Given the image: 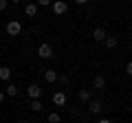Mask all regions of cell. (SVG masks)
I'll list each match as a JSON object with an SVG mask.
<instances>
[{
	"label": "cell",
	"instance_id": "1",
	"mask_svg": "<svg viewBox=\"0 0 132 123\" xmlns=\"http://www.w3.org/2000/svg\"><path fill=\"white\" fill-rule=\"evenodd\" d=\"M7 33H9V35H20V33H22V24H20L18 20L7 22Z\"/></svg>",
	"mask_w": 132,
	"mask_h": 123
},
{
	"label": "cell",
	"instance_id": "2",
	"mask_svg": "<svg viewBox=\"0 0 132 123\" xmlns=\"http://www.w3.org/2000/svg\"><path fill=\"white\" fill-rule=\"evenodd\" d=\"M38 55L42 57V59H48V57L53 55V48L48 46L46 42H44V44H40V46H38Z\"/></svg>",
	"mask_w": 132,
	"mask_h": 123
},
{
	"label": "cell",
	"instance_id": "3",
	"mask_svg": "<svg viewBox=\"0 0 132 123\" xmlns=\"http://www.w3.org/2000/svg\"><path fill=\"white\" fill-rule=\"evenodd\" d=\"M27 95H29V99H40V95H42V88H40L38 84H31L27 88Z\"/></svg>",
	"mask_w": 132,
	"mask_h": 123
},
{
	"label": "cell",
	"instance_id": "4",
	"mask_svg": "<svg viewBox=\"0 0 132 123\" xmlns=\"http://www.w3.org/2000/svg\"><path fill=\"white\" fill-rule=\"evenodd\" d=\"M53 11H55V15H62V13L68 11V5H66L64 0H55V2H53Z\"/></svg>",
	"mask_w": 132,
	"mask_h": 123
},
{
	"label": "cell",
	"instance_id": "5",
	"mask_svg": "<svg viewBox=\"0 0 132 123\" xmlns=\"http://www.w3.org/2000/svg\"><path fill=\"white\" fill-rule=\"evenodd\" d=\"M53 103H55L57 108H64V106H66V95H64V92H62V90H60V92H55V95H53Z\"/></svg>",
	"mask_w": 132,
	"mask_h": 123
},
{
	"label": "cell",
	"instance_id": "6",
	"mask_svg": "<svg viewBox=\"0 0 132 123\" xmlns=\"http://www.w3.org/2000/svg\"><path fill=\"white\" fill-rule=\"evenodd\" d=\"M93 38L97 40V42H101V40H106V38H108V33H106V29L97 27V29H95V31H93Z\"/></svg>",
	"mask_w": 132,
	"mask_h": 123
},
{
	"label": "cell",
	"instance_id": "7",
	"mask_svg": "<svg viewBox=\"0 0 132 123\" xmlns=\"http://www.w3.org/2000/svg\"><path fill=\"white\" fill-rule=\"evenodd\" d=\"M24 13H27L29 18H35V15H38V5H33V2L27 5V7H24Z\"/></svg>",
	"mask_w": 132,
	"mask_h": 123
},
{
	"label": "cell",
	"instance_id": "8",
	"mask_svg": "<svg viewBox=\"0 0 132 123\" xmlns=\"http://www.w3.org/2000/svg\"><path fill=\"white\" fill-rule=\"evenodd\" d=\"M93 88H97V90L106 88V79H104V77H101V75H97V77H95V79H93Z\"/></svg>",
	"mask_w": 132,
	"mask_h": 123
},
{
	"label": "cell",
	"instance_id": "9",
	"mask_svg": "<svg viewBox=\"0 0 132 123\" xmlns=\"http://www.w3.org/2000/svg\"><path fill=\"white\" fill-rule=\"evenodd\" d=\"M77 97H79V101H84V103H86V101H90V97H93V95H90L88 88H81L79 92H77Z\"/></svg>",
	"mask_w": 132,
	"mask_h": 123
},
{
	"label": "cell",
	"instance_id": "10",
	"mask_svg": "<svg viewBox=\"0 0 132 123\" xmlns=\"http://www.w3.org/2000/svg\"><path fill=\"white\" fill-rule=\"evenodd\" d=\"M44 79H46L48 84H55L57 81V71H44Z\"/></svg>",
	"mask_w": 132,
	"mask_h": 123
},
{
	"label": "cell",
	"instance_id": "11",
	"mask_svg": "<svg viewBox=\"0 0 132 123\" xmlns=\"http://www.w3.org/2000/svg\"><path fill=\"white\" fill-rule=\"evenodd\" d=\"M101 108H104L101 101H90V106H88V110H90L93 114H99V112H101Z\"/></svg>",
	"mask_w": 132,
	"mask_h": 123
},
{
	"label": "cell",
	"instance_id": "12",
	"mask_svg": "<svg viewBox=\"0 0 132 123\" xmlns=\"http://www.w3.org/2000/svg\"><path fill=\"white\" fill-rule=\"evenodd\" d=\"M9 77H11V68H9V66H0V79L7 81Z\"/></svg>",
	"mask_w": 132,
	"mask_h": 123
},
{
	"label": "cell",
	"instance_id": "13",
	"mask_svg": "<svg viewBox=\"0 0 132 123\" xmlns=\"http://www.w3.org/2000/svg\"><path fill=\"white\" fill-rule=\"evenodd\" d=\"M15 95H18V86L9 84V86H7V90H5V97H15Z\"/></svg>",
	"mask_w": 132,
	"mask_h": 123
},
{
	"label": "cell",
	"instance_id": "14",
	"mask_svg": "<svg viewBox=\"0 0 132 123\" xmlns=\"http://www.w3.org/2000/svg\"><path fill=\"white\" fill-rule=\"evenodd\" d=\"M42 108H44V106H42L40 99H31V110H33V112H40Z\"/></svg>",
	"mask_w": 132,
	"mask_h": 123
},
{
	"label": "cell",
	"instance_id": "15",
	"mask_svg": "<svg viewBox=\"0 0 132 123\" xmlns=\"http://www.w3.org/2000/svg\"><path fill=\"white\" fill-rule=\"evenodd\" d=\"M104 42H106V46H108V48H117V38H106Z\"/></svg>",
	"mask_w": 132,
	"mask_h": 123
},
{
	"label": "cell",
	"instance_id": "16",
	"mask_svg": "<svg viewBox=\"0 0 132 123\" xmlns=\"http://www.w3.org/2000/svg\"><path fill=\"white\" fill-rule=\"evenodd\" d=\"M48 123H60V114H57V112H51V114H48Z\"/></svg>",
	"mask_w": 132,
	"mask_h": 123
},
{
	"label": "cell",
	"instance_id": "17",
	"mask_svg": "<svg viewBox=\"0 0 132 123\" xmlns=\"http://www.w3.org/2000/svg\"><path fill=\"white\" fill-rule=\"evenodd\" d=\"M57 81H60L62 86H66V84H68V79H66V75H57Z\"/></svg>",
	"mask_w": 132,
	"mask_h": 123
},
{
	"label": "cell",
	"instance_id": "18",
	"mask_svg": "<svg viewBox=\"0 0 132 123\" xmlns=\"http://www.w3.org/2000/svg\"><path fill=\"white\" fill-rule=\"evenodd\" d=\"M53 0H38V7H48Z\"/></svg>",
	"mask_w": 132,
	"mask_h": 123
},
{
	"label": "cell",
	"instance_id": "19",
	"mask_svg": "<svg viewBox=\"0 0 132 123\" xmlns=\"http://www.w3.org/2000/svg\"><path fill=\"white\" fill-rule=\"evenodd\" d=\"M9 7V0H0V11H5Z\"/></svg>",
	"mask_w": 132,
	"mask_h": 123
},
{
	"label": "cell",
	"instance_id": "20",
	"mask_svg": "<svg viewBox=\"0 0 132 123\" xmlns=\"http://www.w3.org/2000/svg\"><path fill=\"white\" fill-rule=\"evenodd\" d=\"M126 73H128V75H132V64H130V61L126 64Z\"/></svg>",
	"mask_w": 132,
	"mask_h": 123
},
{
	"label": "cell",
	"instance_id": "21",
	"mask_svg": "<svg viewBox=\"0 0 132 123\" xmlns=\"http://www.w3.org/2000/svg\"><path fill=\"white\" fill-rule=\"evenodd\" d=\"M97 123H112V121H110V119H99Z\"/></svg>",
	"mask_w": 132,
	"mask_h": 123
},
{
	"label": "cell",
	"instance_id": "22",
	"mask_svg": "<svg viewBox=\"0 0 132 123\" xmlns=\"http://www.w3.org/2000/svg\"><path fill=\"white\" fill-rule=\"evenodd\" d=\"M77 5H86V2H88V0H75Z\"/></svg>",
	"mask_w": 132,
	"mask_h": 123
},
{
	"label": "cell",
	"instance_id": "23",
	"mask_svg": "<svg viewBox=\"0 0 132 123\" xmlns=\"http://www.w3.org/2000/svg\"><path fill=\"white\" fill-rule=\"evenodd\" d=\"M2 101H5V92H0V103H2Z\"/></svg>",
	"mask_w": 132,
	"mask_h": 123
},
{
	"label": "cell",
	"instance_id": "24",
	"mask_svg": "<svg viewBox=\"0 0 132 123\" xmlns=\"http://www.w3.org/2000/svg\"><path fill=\"white\" fill-rule=\"evenodd\" d=\"M11 2H22V0H11Z\"/></svg>",
	"mask_w": 132,
	"mask_h": 123
},
{
	"label": "cell",
	"instance_id": "25",
	"mask_svg": "<svg viewBox=\"0 0 132 123\" xmlns=\"http://www.w3.org/2000/svg\"><path fill=\"white\" fill-rule=\"evenodd\" d=\"M20 123H29V121H20Z\"/></svg>",
	"mask_w": 132,
	"mask_h": 123
}]
</instances>
